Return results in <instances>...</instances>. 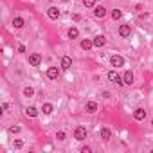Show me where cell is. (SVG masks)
Listing matches in <instances>:
<instances>
[{
    "mask_svg": "<svg viewBox=\"0 0 153 153\" xmlns=\"http://www.w3.org/2000/svg\"><path fill=\"white\" fill-rule=\"evenodd\" d=\"M130 33H131V29H130V25H128V24H122V25L119 27V34H121L122 38L130 36Z\"/></svg>",
    "mask_w": 153,
    "mask_h": 153,
    "instance_id": "obj_9",
    "label": "cell"
},
{
    "mask_svg": "<svg viewBox=\"0 0 153 153\" xmlns=\"http://www.w3.org/2000/svg\"><path fill=\"white\" fill-rule=\"evenodd\" d=\"M25 115L31 117V119H34V117L38 115V110H36L34 106H27V108H25Z\"/></svg>",
    "mask_w": 153,
    "mask_h": 153,
    "instance_id": "obj_16",
    "label": "cell"
},
{
    "mask_svg": "<svg viewBox=\"0 0 153 153\" xmlns=\"http://www.w3.org/2000/svg\"><path fill=\"white\" fill-rule=\"evenodd\" d=\"M24 96H25V97H33V96H34V88H33V87H25V88H24Z\"/></svg>",
    "mask_w": 153,
    "mask_h": 153,
    "instance_id": "obj_20",
    "label": "cell"
},
{
    "mask_svg": "<svg viewBox=\"0 0 153 153\" xmlns=\"http://www.w3.org/2000/svg\"><path fill=\"white\" fill-rule=\"evenodd\" d=\"M144 117H146V110L144 108H137L133 112V119L135 121H144Z\"/></svg>",
    "mask_w": 153,
    "mask_h": 153,
    "instance_id": "obj_6",
    "label": "cell"
},
{
    "mask_svg": "<svg viewBox=\"0 0 153 153\" xmlns=\"http://www.w3.org/2000/svg\"><path fill=\"white\" fill-rule=\"evenodd\" d=\"M92 47H94V40H83V42H81V49H83V50H90Z\"/></svg>",
    "mask_w": 153,
    "mask_h": 153,
    "instance_id": "obj_15",
    "label": "cell"
},
{
    "mask_svg": "<svg viewBox=\"0 0 153 153\" xmlns=\"http://www.w3.org/2000/svg\"><path fill=\"white\" fill-rule=\"evenodd\" d=\"M151 124H153V119H151Z\"/></svg>",
    "mask_w": 153,
    "mask_h": 153,
    "instance_id": "obj_30",
    "label": "cell"
},
{
    "mask_svg": "<svg viewBox=\"0 0 153 153\" xmlns=\"http://www.w3.org/2000/svg\"><path fill=\"white\" fill-rule=\"evenodd\" d=\"M24 24H25V22H24L22 16H15V18H13V27H15V29H22Z\"/></svg>",
    "mask_w": 153,
    "mask_h": 153,
    "instance_id": "obj_14",
    "label": "cell"
},
{
    "mask_svg": "<svg viewBox=\"0 0 153 153\" xmlns=\"http://www.w3.org/2000/svg\"><path fill=\"white\" fill-rule=\"evenodd\" d=\"M108 79L112 81V83H115V85H124V79H122L115 70H110L108 72Z\"/></svg>",
    "mask_w": 153,
    "mask_h": 153,
    "instance_id": "obj_2",
    "label": "cell"
},
{
    "mask_svg": "<svg viewBox=\"0 0 153 153\" xmlns=\"http://www.w3.org/2000/svg\"><path fill=\"white\" fill-rule=\"evenodd\" d=\"M94 15H96V18H105V16H106V9H105L103 6H97V7L94 9Z\"/></svg>",
    "mask_w": 153,
    "mask_h": 153,
    "instance_id": "obj_12",
    "label": "cell"
},
{
    "mask_svg": "<svg viewBox=\"0 0 153 153\" xmlns=\"http://www.w3.org/2000/svg\"><path fill=\"white\" fill-rule=\"evenodd\" d=\"M83 6L85 7H94L96 6V0H83Z\"/></svg>",
    "mask_w": 153,
    "mask_h": 153,
    "instance_id": "obj_22",
    "label": "cell"
},
{
    "mask_svg": "<svg viewBox=\"0 0 153 153\" xmlns=\"http://www.w3.org/2000/svg\"><path fill=\"white\" fill-rule=\"evenodd\" d=\"M61 2H68V0H61Z\"/></svg>",
    "mask_w": 153,
    "mask_h": 153,
    "instance_id": "obj_29",
    "label": "cell"
},
{
    "mask_svg": "<svg viewBox=\"0 0 153 153\" xmlns=\"http://www.w3.org/2000/svg\"><path fill=\"white\" fill-rule=\"evenodd\" d=\"M65 137H67L65 131H58V133H56V139H58V140H65Z\"/></svg>",
    "mask_w": 153,
    "mask_h": 153,
    "instance_id": "obj_23",
    "label": "cell"
},
{
    "mask_svg": "<svg viewBox=\"0 0 153 153\" xmlns=\"http://www.w3.org/2000/svg\"><path fill=\"white\" fill-rule=\"evenodd\" d=\"M90 151H92L90 146H83V148H81V153H90Z\"/></svg>",
    "mask_w": 153,
    "mask_h": 153,
    "instance_id": "obj_26",
    "label": "cell"
},
{
    "mask_svg": "<svg viewBox=\"0 0 153 153\" xmlns=\"http://www.w3.org/2000/svg\"><path fill=\"white\" fill-rule=\"evenodd\" d=\"M112 18H114V20H121L122 18V11H121V9H114V11H112Z\"/></svg>",
    "mask_w": 153,
    "mask_h": 153,
    "instance_id": "obj_21",
    "label": "cell"
},
{
    "mask_svg": "<svg viewBox=\"0 0 153 153\" xmlns=\"http://www.w3.org/2000/svg\"><path fill=\"white\" fill-rule=\"evenodd\" d=\"M18 52H25V47L24 45H18Z\"/></svg>",
    "mask_w": 153,
    "mask_h": 153,
    "instance_id": "obj_28",
    "label": "cell"
},
{
    "mask_svg": "<svg viewBox=\"0 0 153 153\" xmlns=\"http://www.w3.org/2000/svg\"><path fill=\"white\" fill-rule=\"evenodd\" d=\"M122 79H124V85H131L133 83V72H131V70H126L124 76H122Z\"/></svg>",
    "mask_w": 153,
    "mask_h": 153,
    "instance_id": "obj_13",
    "label": "cell"
},
{
    "mask_svg": "<svg viewBox=\"0 0 153 153\" xmlns=\"http://www.w3.org/2000/svg\"><path fill=\"white\" fill-rule=\"evenodd\" d=\"M47 16H49V18H52V20H56V18L59 16V9H58L56 6L49 7V9H47Z\"/></svg>",
    "mask_w": 153,
    "mask_h": 153,
    "instance_id": "obj_7",
    "label": "cell"
},
{
    "mask_svg": "<svg viewBox=\"0 0 153 153\" xmlns=\"http://www.w3.org/2000/svg\"><path fill=\"white\" fill-rule=\"evenodd\" d=\"M70 67H72V58L63 56V58H61V68H63V70H68Z\"/></svg>",
    "mask_w": 153,
    "mask_h": 153,
    "instance_id": "obj_8",
    "label": "cell"
},
{
    "mask_svg": "<svg viewBox=\"0 0 153 153\" xmlns=\"http://www.w3.org/2000/svg\"><path fill=\"white\" fill-rule=\"evenodd\" d=\"M29 63L33 65V67H38L40 63H42V56H40L38 52H33V54H29Z\"/></svg>",
    "mask_w": 153,
    "mask_h": 153,
    "instance_id": "obj_3",
    "label": "cell"
},
{
    "mask_svg": "<svg viewBox=\"0 0 153 153\" xmlns=\"http://www.w3.org/2000/svg\"><path fill=\"white\" fill-rule=\"evenodd\" d=\"M58 76H59L58 67H49V68H47V78H49V79H58Z\"/></svg>",
    "mask_w": 153,
    "mask_h": 153,
    "instance_id": "obj_5",
    "label": "cell"
},
{
    "mask_svg": "<svg viewBox=\"0 0 153 153\" xmlns=\"http://www.w3.org/2000/svg\"><path fill=\"white\" fill-rule=\"evenodd\" d=\"M106 43V36H103V34H97L96 38H94V47H103Z\"/></svg>",
    "mask_w": 153,
    "mask_h": 153,
    "instance_id": "obj_10",
    "label": "cell"
},
{
    "mask_svg": "<svg viewBox=\"0 0 153 153\" xmlns=\"http://www.w3.org/2000/svg\"><path fill=\"white\" fill-rule=\"evenodd\" d=\"M85 110L88 112V114H94V112H97V103H94V101H87Z\"/></svg>",
    "mask_w": 153,
    "mask_h": 153,
    "instance_id": "obj_11",
    "label": "cell"
},
{
    "mask_svg": "<svg viewBox=\"0 0 153 153\" xmlns=\"http://www.w3.org/2000/svg\"><path fill=\"white\" fill-rule=\"evenodd\" d=\"M78 36H79V31H78L76 27H70V29H68V38L74 40V38H78Z\"/></svg>",
    "mask_w": 153,
    "mask_h": 153,
    "instance_id": "obj_19",
    "label": "cell"
},
{
    "mask_svg": "<svg viewBox=\"0 0 153 153\" xmlns=\"http://www.w3.org/2000/svg\"><path fill=\"white\" fill-rule=\"evenodd\" d=\"M110 137H112V131L108 128H101V139H103V140H110Z\"/></svg>",
    "mask_w": 153,
    "mask_h": 153,
    "instance_id": "obj_17",
    "label": "cell"
},
{
    "mask_svg": "<svg viewBox=\"0 0 153 153\" xmlns=\"http://www.w3.org/2000/svg\"><path fill=\"white\" fill-rule=\"evenodd\" d=\"M9 131H11V133H18V131H20V126H11V128H9Z\"/></svg>",
    "mask_w": 153,
    "mask_h": 153,
    "instance_id": "obj_25",
    "label": "cell"
},
{
    "mask_svg": "<svg viewBox=\"0 0 153 153\" xmlns=\"http://www.w3.org/2000/svg\"><path fill=\"white\" fill-rule=\"evenodd\" d=\"M74 139L76 140H85L87 139V128L85 126H78L74 130Z\"/></svg>",
    "mask_w": 153,
    "mask_h": 153,
    "instance_id": "obj_1",
    "label": "cell"
},
{
    "mask_svg": "<svg viewBox=\"0 0 153 153\" xmlns=\"http://www.w3.org/2000/svg\"><path fill=\"white\" fill-rule=\"evenodd\" d=\"M22 146H24V142L20 140V139H16V140H15V148H16V150H20Z\"/></svg>",
    "mask_w": 153,
    "mask_h": 153,
    "instance_id": "obj_24",
    "label": "cell"
},
{
    "mask_svg": "<svg viewBox=\"0 0 153 153\" xmlns=\"http://www.w3.org/2000/svg\"><path fill=\"white\" fill-rule=\"evenodd\" d=\"M42 110H43V114H45V115H50V114L54 112V106L50 105V103H45V105L42 106Z\"/></svg>",
    "mask_w": 153,
    "mask_h": 153,
    "instance_id": "obj_18",
    "label": "cell"
},
{
    "mask_svg": "<svg viewBox=\"0 0 153 153\" xmlns=\"http://www.w3.org/2000/svg\"><path fill=\"white\" fill-rule=\"evenodd\" d=\"M72 20H74V22H79V20H81V16H79L78 13H74V15H72Z\"/></svg>",
    "mask_w": 153,
    "mask_h": 153,
    "instance_id": "obj_27",
    "label": "cell"
},
{
    "mask_svg": "<svg viewBox=\"0 0 153 153\" xmlns=\"http://www.w3.org/2000/svg\"><path fill=\"white\" fill-rule=\"evenodd\" d=\"M110 63H112V67H122L124 65V59H122L121 56H117V54H114L110 58Z\"/></svg>",
    "mask_w": 153,
    "mask_h": 153,
    "instance_id": "obj_4",
    "label": "cell"
}]
</instances>
